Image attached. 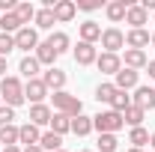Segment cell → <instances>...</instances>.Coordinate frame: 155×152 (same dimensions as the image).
<instances>
[{"label": "cell", "mask_w": 155, "mask_h": 152, "mask_svg": "<svg viewBox=\"0 0 155 152\" xmlns=\"http://www.w3.org/2000/svg\"><path fill=\"white\" fill-rule=\"evenodd\" d=\"M128 143L134 146V149H143L146 143H149V131L140 125V128H131V134H128Z\"/></svg>", "instance_id": "cell-30"}, {"label": "cell", "mask_w": 155, "mask_h": 152, "mask_svg": "<svg viewBox=\"0 0 155 152\" xmlns=\"http://www.w3.org/2000/svg\"><path fill=\"white\" fill-rule=\"evenodd\" d=\"M0 104H3V98H0Z\"/></svg>", "instance_id": "cell-46"}, {"label": "cell", "mask_w": 155, "mask_h": 152, "mask_svg": "<svg viewBox=\"0 0 155 152\" xmlns=\"http://www.w3.org/2000/svg\"><path fill=\"white\" fill-rule=\"evenodd\" d=\"M0 30H3V33H9V36H15V33L21 30L18 15H15V12H6V15H0Z\"/></svg>", "instance_id": "cell-26"}, {"label": "cell", "mask_w": 155, "mask_h": 152, "mask_svg": "<svg viewBox=\"0 0 155 152\" xmlns=\"http://www.w3.org/2000/svg\"><path fill=\"white\" fill-rule=\"evenodd\" d=\"M0 152H21V149H18V146H3Z\"/></svg>", "instance_id": "cell-41"}, {"label": "cell", "mask_w": 155, "mask_h": 152, "mask_svg": "<svg viewBox=\"0 0 155 152\" xmlns=\"http://www.w3.org/2000/svg\"><path fill=\"white\" fill-rule=\"evenodd\" d=\"M75 15H78V6H75V0H57V3H54V18H57L60 24L72 21Z\"/></svg>", "instance_id": "cell-12"}, {"label": "cell", "mask_w": 155, "mask_h": 152, "mask_svg": "<svg viewBox=\"0 0 155 152\" xmlns=\"http://www.w3.org/2000/svg\"><path fill=\"white\" fill-rule=\"evenodd\" d=\"M149 42H152V36H149L146 30H128V33H125V45L134 48V51H143Z\"/></svg>", "instance_id": "cell-17"}, {"label": "cell", "mask_w": 155, "mask_h": 152, "mask_svg": "<svg viewBox=\"0 0 155 152\" xmlns=\"http://www.w3.org/2000/svg\"><path fill=\"white\" fill-rule=\"evenodd\" d=\"M114 93H116L114 84H98V87H96V98H98V101H104V104H110Z\"/></svg>", "instance_id": "cell-33"}, {"label": "cell", "mask_w": 155, "mask_h": 152, "mask_svg": "<svg viewBox=\"0 0 155 152\" xmlns=\"http://www.w3.org/2000/svg\"><path fill=\"white\" fill-rule=\"evenodd\" d=\"M125 107H131V95L125 93V90H116V93H114V98H110V111L122 114Z\"/></svg>", "instance_id": "cell-29"}, {"label": "cell", "mask_w": 155, "mask_h": 152, "mask_svg": "<svg viewBox=\"0 0 155 152\" xmlns=\"http://www.w3.org/2000/svg\"><path fill=\"white\" fill-rule=\"evenodd\" d=\"M128 6H131L128 0H110V3L104 6V12H107V18L114 21V24H119V21L125 18V12H128Z\"/></svg>", "instance_id": "cell-19"}, {"label": "cell", "mask_w": 155, "mask_h": 152, "mask_svg": "<svg viewBox=\"0 0 155 152\" xmlns=\"http://www.w3.org/2000/svg\"><path fill=\"white\" fill-rule=\"evenodd\" d=\"M96 66H98L101 75H116L122 69V60H119V54H98Z\"/></svg>", "instance_id": "cell-10"}, {"label": "cell", "mask_w": 155, "mask_h": 152, "mask_svg": "<svg viewBox=\"0 0 155 152\" xmlns=\"http://www.w3.org/2000/svg\"><path fill=\"white\" fill-rule=\"evenodd\" d=\"M143 116H146V111H140V107H125L122 111V119H125V125H131V128H140L143 125Z\"/></svg>", "instance_id": "cell-25"}, {"label": "cell", "mask_w": 155, "mask_h": 152, "mask_svg": "<svg viewBox=\"0 0 155 152\" xmlns=\"http://www.w3.org/2000/svg\"><path fill=\"white\" fill-rule=\"evenodd\" d=\"M114 78H116V81H114L116 90H125V93H128V90H137V78H140V75H137L134 69H125V66H122Z\"/></svg>", "instance_id": "cell-8"}, {"label": "cell", "mask_w": 155, "mask_h": 152, "mask_svg": "<svg viewBox=\"0 0 155 152\" xmlns=\"http://www.w3.org/2000/svg\"><path fill=\"white\" fill-rule=\"evenodd\" d=\"M60 152H66V149H60Z\"/></svg>", "instance_id": "cell-47"}, {"label": "cell", "mask_w": 155, "mask_h": 152, "mask_svg": "<svg viewBox=\"0 0 155 152\" xmlns=\"http://www.w3.org/2000/svg\"><path fill=\"white\" fill-rule=\"evenodd\" d=\"M72 131L78 134V137H87V134L93 131V116H75V119H72Z\"/></svg>", "instance_id": "cell-27"}, {"label": "cell", "mask_w": 155, "mask_h": 152, "mask_svg": "<svg viewBox=\"0 0 155 152\" xmlns=\"http://www.w3.org/2000/svg\"><path fill=\"white\" fill-rule=\"evenodd\" d=\"M15 51V36H9V33H0V57H9Z\"/></svg>", "instance_id": "cell-35"}, {"label": "cell", "mask_w": 155, "mask_h": 152, "mask_svg": "<svg viewBox=\"0 0 155 152\" xmlns=\"http://www.w3.org/2000/svg\"><path fill=\"white\" fill-rule=\"evenodd\" d=\"M131 104L140 111H152L155 107V87H137L131 95Z\"/></svg>", "instance_id": "cell-6"}, {"label": "cell", "mask_w": 155, "mask_h": 152, "mask_svg": "<svg viewBox=\"0 0 155 152\" xmlns=\"http://www.w3.org/2000/svg\"><path fill=\"white\" fill-rule=\"evenodd\" d=\"M0 75L6 78V57H0Z\"/></svg>", "instance_id": "cell-40"}, {"label": "cell", "mask_w": 155, "mask_h": 152, "mask_svg": "<svg viewBox=\"0 0 155 152\" xmlns=\"http://www.w3.org/2000/svg\"><path fill=\"white\" fill-rule=\"evenodd\" d=\"M149 143H152V149H155V131H152V134H149Z\"/></svg>", "instance_id": "cell-42"}, {"label": "cell", "mask_w": 155, "mask_h": 152, "mask_svg": "<svg viewBox=\"0 0 155 152\" xmlns=\"http://www.w3.org/2000/svg\"><path fill=\"white\" fill-rule=\"evenodd\" d=\"M81 152H93V149H81Z\"/></svg>", "instance_id": "cell-45"}, {"label": "cell", "mask_w": 155, "mask_h": 152, "mask_svg": "<svg viewBox=\"0 0 155 152\" xmlns=\"http://www.w3.org/2000/svg\"><path fill=\"white\" fill-rule=\"evenodd\" d=\"M116 134H98V152H116Z\"/></svg>", "instance_id": "cell-34"}, {"label": "cell", "mask_w": 155, "mask_h": 152, "mask_svg": "<svg viewBox=\"0 0 155 152\" xmlns=\"http://www.w3.org/2000/svg\"><path fill=\"white\" fill-rule=\"evenodd\" d=\"M146 72H149V78H155V60H149V63H146Z\"/></svg>", "instance_id": "cell-38"}, {"label": "cell", "mask_w": 155, "mask_h": 152, "mask_svg": "<svg viewBox=\"0 0 155 152\" xmlns=\"http://www.w3.org/2000/svg\"><path fill=\"white\" fill-rule=\"evenodd\" d=\"M51 131L60 134V137H63L66 131H72V116H66V114H54V116H51Z\"/></svg>", "instance_id": "cell-24"}, {"label": "cell", "mask_w": 155, "mask_h": 152, "mask_svg": "<svg viewBox=\"0 0 155 152\" xmlns=\"http://www.w3.org/2000/svg\"><path fill=\"white\" fill-rule=\"evenodd\" d=\"M125 21L131 24V30H143V24L149 21V12H146L140 3H131V6H128V12H125Z\"/></svg>", "instance_id": "cell-11"}, {"label": "cell", "mask_w": 155, "mask_h": 152, "mask_svg": "<svg viewBox=\"0 0 155 152\" xmlns=\"http://www.w3.org/2000/svg\"><path fill=\"white\" fill-rule=\"evenodd\" d=\"M48 42H51V48L57 51V57H60V54H66V51H69V42H72V39L66 36V33H51Z\"/></svg>", "instance_id": "cell-31"}, {"label": "cell", "mask_w": 155, "mask_h": 152, "mask_svg": "<svg viewBox=\"0 0 155 152\" xmlns=\"http://www.w3.org/2000/svg\"><path fill=\"white\" fill-rule=\"evenodd\" d=\"M12 119H15V107L0 104V128H3V125H12Z\"/></svg>", "instance_id": "cell-36"}, {"label": "cell", "mask_w": 155, "mask_h": 152, "mask_svg": "<svg viewBox=\"0 0 155 152\" xmlns=\"http://www.w3.org/2000/svg\"><path fill=\"white\" fill-rule=\"evenodd\" d=\"M96 60H98L96 45H90V42H78V48H75V63H78V66H93Z\"/></svg>", "instance_id": "cell-9"}, {"label": "cell", "mask_w": 155, "mask_h": 152, "mask_svg": "<svg viewBox=\"0 0 155 152\" xmlns=\"http://www.w3.org/2000/svg\"><path fill=\"white\" fill-rule=\"evenodd\" d=\"M101 48H104V54H116L119 48H125V33L122 30H116V27H107V30H101Z\"/></svg>", "instance_id": "cell-4"}, {"label": "cell", "mask_w": 155, "mask_h": 152, "mask_svg": "<svg viewBox=\"0 0 155 152\" xmlns=\"http://www.w3.org/2000/svg\"><path fill=\"white\" fill-rule=\"evenodd\" d=\"M54 24H57L54 9H48V6H45V9H36V27H39V30H51Z\"/></svg>", "instance_id": "cell-28"}, {"label": "cell", "mask_w": 155, "mask_h": 152, "mask_svg": "<svg viewBox=\"0 0 155 152\" xmlns=\"http://www.w3.org/2000/svg\"><path fill=\"white\" fill-rule=\"evenodd\" d=\"M146 51H134V48H125V57H122V66L125 69H146Z\"/></svg>", "instance_id": "cell-15"}, {"label": "cell", "mask_w": 155, "mask_h": 152, "mask_svg": "<svg viewBox=\"0 0 155 152\" xmlns=\"http://www.w3.org/2000/svg\"><path fill=\"white\" fill-rule=\"evenodd\" d=\"M39 140H42V131H39L33 122H24V125H18V143H24V146H36Z\"/></svg>", "instance_id": "cell-14"}, {"label": "cell", "mask_w": 155, "mask_h": 152, "mask_svg": "<svg viewBox=\"0 0 155 152\" xmlns=\"http://www.w3.org/2000/svg\"><path fill=\"white\" fill-rule=\"evenodd\" d=\"M39 146H42L45 152H60V149H63V137L54 134V131H45L42 140H39Z\"/></svg>", "instance_id": "cell-23"}, {"label": "cell", "mask_w": 155, "mask_h": 152, "mask_svg": "<svg viewBox=\"0 0 155 152\" xmlns=\"http://www.w3.org/2000/svg\"><path fill=\"white\" fill-rule=\"evenodd\" d=\"M54 98V111L57 114H66V116H81V111H84V104H81V98L78 95H72V93H66V90H60V93H54L51 95Z\"/></svg>", "instance_id": "cell-2"}, {"label": "cell", "mask_w": 155, "mask_h": 152, "mask_svg": "<svg viewBox=\"0 0 155 152\" xmlns=\"http://www.w3.org/2000/svg\"><path fill=\"white\" fill-rule=\"evenodd\" d=\"M39 69H42V66H39V60L33 57V54H27V57H24V60L18 63V72H21L24 78H27V81H33V78L39 75Z\"/></svg>", "instance_id": "cell-21"}, {"label": "cell", "mask_w": 155, "mask_h": 152, "mask_svg": "<svg viewBox=\"0 0 155 152\" xmlns=\"http://www.w3.org/2000/svg\"><path fill=\"white\" fill-rule=\"evenodd\" d=\"M33 57L39 60V66H48V69H54V60H57V51L51 48V42L45 39V42H39V48H36V54Z\"/></svg>", "instance_id": "cell-16"}, {"label": "cell", "mask_w": 155, "mask_h": 152, "mask_svg": "<svg viewBox=\"0 0 155 152\" xmlns=\"http://www.w3.org/2000/svg\"><path fill=\"white\" fill-rule=\"evenodd\" d=\"M51 107H48V104H45V101H42V104H33V107H30V122H33V125H51Z\"/></svg>", "instance_id": "cell-18"}, {"label": "cell", "mask_w": 155, "mask_h": 152, "mask_svg": "<svg viewBox=\"0 0 155 152\" xmlns=\"http://www.w3.org/2000/svg\"><path fill=\"white\" fill-rule=\"evenodd\" d=\"M122 125H125V119H122V114H116V111H101L98 116H93V128L98 134H116Z\"/></svg>", "instance_id": "cell-3"}, {"label": "cell", "mask_w": 155, "mask_h": 152, "mask_svg": "<svg viewBox=\"0 0 155 152\" xmlns=\"http://www.w3.org/2000/svg\"><path fill=\"white\" fill-rule=\"evenodd\" d=\"M101 3H104V0H78L75 6L84 9V12H96V9H101Z\"/></svg>", "instance_id": "cell-37"}, {"label": "cell", "mask_w": 155, "mask_h": 152, "mask_svg": "<svg viewBox=\"0 0 155 152\" xmlns=\"http://www.w3.org/2000/svg\"><path fill=\"white\" fill-rule=\"evenodd\" d=\"M24 152H45V149H42V146L36 143V146H24Z\"/></svg>", "instance_id": "cell-39"}, {"label": "cell", "mask_w": 155, "mask_h": 152, "mask_svg": "<svg viewBox=\"0 0 155 152\" xmlns=\"http://www.w3.org/2000/svg\"><path fill=\"white\" fill-rule=\"evenodd\" d=\"M0 98H3V104H9V107L24 104V101H27V98H24V84H21L15 75H6L0 81Z\"/></svg>", "instance_id": "cell-1"}, {"label": "cell", "mask_w": 155, "mask_h": 152, "mask_svg": "<svg viewBox=\"0 0 155 152\" xmlns=\"http://www.w3.org/2000/svg\"><path fill=\"white\" fill-rule=\"evenodd\" d=\"M149 45H152V48H155V33H152V42H149Z\"/></svg>", "instance_id": "cell-44"}, {"label": "cell", "mask_w": 155, "mask_h": 152, "mask_svg": "<svg viewBox=\"0 0 155 152\" xmlns=\"http://www.w3.org/2000/svg\"><path fill=\"white\" fill-rule=\"evenodd\" d=\"M0 143L3 146H18V125H3L0 128Z\"/></svg>", "instance_id": "cell-32"}, {"label": "cell", "mask_w": 155, "mask_h": 152, "mask_svg": "<svg viewBox=\"0 0 155 152\" xmlns=\"http://www.w3.org/2000/svg\"><path fill=\"white\" fill-rule=\"evenodd\" d=\"M78 33H81V42H90V45H96L98 39H101V27H98L96 21H84Z\"/></svg>", "instance_id": "cell-20"}, {"label": "cell", "mask_w": 155, "mask_h": 152, "mask_svg": "<svg viewBox=\"0 0 155 152\" xmlns=\"http://www.w3.org/2000/svg\"><path fill=\"white\" fill-rule=\"evenodd\" d=\"M128 152H143V149H134V146H131V149H128Z\"/></svg>", "instance_id": "cell-43"}, {"label": "cell", "mask_w": 155, "mask_h": 152, "mask_svg": "<svg viewBox=\"0 0 155 152\" xmlns=\"http://www.w3.org/2000/svg\"><path fill=\"white\" fill-rule=\"evenodd\" d=\"M45 95H48V87L42 84V78H33V81L24 84V98H30L33 104H42Z\"/></svg>", "instance_id": "cell-7"}, {"label": "cell", "mask_w": 155, "mask_h": 152, "mask_svg": "<svg viewBox=\"0 0 155 152\" xmlns=\"http://www.w3.org/2000/svg\"><path fill=\"white\" fill-rule=\"evenodd\" d=\"M42 84H45L48 90H54V93H60V90L66 87V72L54 66V69H48V72L42 75Z\"/></svg>", "instance_id": "cell-13"}, {"label": "cell", "mask_w": 155, "mask_h": 152, "mask_svg": "<svg viewBox=\"0 0 155 152\" xmlns=\"http://www.w3.org/2000/svg\"><path fill=\"white\" fill-rule=\"evenodd\" d=\"M15 15H18L21 27H30V21H36V6L33 3H18L15 6Z\"/></svg>", "instance_id": "cell-22"}, {"label": "cell", "mask_w": 155, "mask_h": 152, "mask_svg": "<svg viewBox=\"0 0 155 152\" xmlns=\"http://www.w3.org/2000/svg\"><path fill=\"white\" fill-rule=\"evenodd\" d=\"M15 48H18V51H27V54L36 51L39 48V33L33 27H21L18 33H15Z\"/></svg>", "instance_id": "cell-5"}]
</instances>
